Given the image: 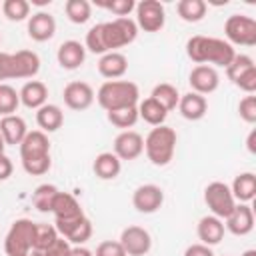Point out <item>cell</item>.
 I'll use <instances>...</instances> for the list:
<instances>
[{
	"label": "cell",
	"mask_w": 256,
	"mask_h": 256,
	"mask_svg": "<svg viewBox=\"0 0 256 256\" xmlns=\"http://www.w3.org/2000/svg\"><path fill=\"white\" fill-rule=\"evenodd\" d=\"M238 116L246 124H254L256 122V96L254 94H246L238 102Z\"/></svg>",
	"instance_id": "cell-40"
},
{
	"label": "cell",
	"mask_w": 256,
	"mask_h": 256,
	"mask_svg": "<svg viewBox=\"0 0 256 256\" xmlns=\"http://www.w3.org/2000/svg\"><path fill=\"white\" fill-rule=\"evenodd\" d=\"M16 256H32V254H30V252H28V254H16Z\"/></svg>",
	"instance_id": "cell-51"
},
{
	"label": "cell",
	"mask_w": 256,
	"mask_h": 256,
	"mask_svg": "<svg viewBox=\"0 0 256 256\" xmlns=\"http://www.w3.org/2000/svg\"><path fill=\"white\" fill-rule=\"evenodd\" d=\"M224 228L234 236H248L254 228V212L248 204H236L230 216L224 220Z\"/></svg>",
	"instance_id": "cell-17"
},
{
	"label": "cell",
	"mask_w": 256,
	"mask_h": 256,
	"mask_svg": "<svg viewBox=\"0 0 256 256\" xmlns=\"http://www.w3.org/2000/svg\"><path fill=\"white\" fill-rule=\"evenodd\" d=\"M226 42L230 46H254L256 44V20L246 14H232L224 22Z\"/></svg>",
	"instance_id": "cell-6"
},
{
	"label": "cell",
	"mask_w": 256,
	"mask_h": 256,
	"mask_svg": "<svg viewBox=\"0 0 256 256\" xmlns=\"http://www.w3.org/2000/svg\"><path fill=\"white\" fill-rule=\"evenodd\" d=\"M68 256H94V252L88 250L86 246H72L70 252H68Z\"/></svg>",
	"instance_id": "cell-47"
},
{
	"label": "cell",
	"mask_w": 256,
	"mask_h": 256,
	"mask_svg": "<svg viewBox=\"0 0 256 256\" xmlns=\"http://www.w3.org/2000/svg\"><path fill=\"white\" fill-rule=\"evenodd\" d=\"M206 2L204 0H180L176 4V12L178 16L184 20V22H190V24H196L200 22L204 16H206Z\"/></svg>",
	"instance_id": "cell-31"
},
{
	"label": "cell",
	"mask_w": 256,
	"mask_h": 256,
	"mask_svg": "<svg viewBox=\"0 0 256 256\" xmlns=\"http://www.w3.org/2000/svg\"><path fill=\"white\" fill-rule=\"evenodd\" d=\"M18 96H20V104H24L30 110H38L48 100V86L40 80H28L18 90Z\"/></svg>",
	"instance_id": "cell-24"
},
{
	"label": "cell",
	"mask_w": 256,
	"mask_h": 256,
	"mask_svg": "<svg viewBox=\"0 0 256 256\" xmlns=\"http://www.w3.org/2000/svg\"><path fill=\"white\" fill-rule=\"evenodd\" d=\"M164 204V190L158 184H140L132 192V206L140 214H154Z\"/></svg>",
	"instance_id": "cell-11"
},
{
	"label": "cell",
	"mask_w": 256,
	"mask_h": 256,
	"mask_svg": "<svg viewBox=\"0 0 256 256\" xmlns=\"http://www.w3.org/2000/svg\"><path fill=\"white\" fill-rule=\"evenodd\" d=\"M112 152L122 160H136L144 152V138L136 130H122L112 144Z\"/></svg>",
	"instance_id": "cell-14"
},
{
	"label": "cell",
	"mask_w": 256,
	"mask_h": 256,
	"mask_svg": "<svg viewBox=\"0 0 256 256\" xmlns=\"http://www.w3.org/2000/svg\"><path fill=\"white\" fill-rule=\"evenodd\" d=\"M18 106H20V96H18L16 88L2 82L0 84V116L16 114Z\"/></svg>",
	"instance_id": "cell-36"
},
{
	"label": "cell",
	"mask_w": 256,
	"mask_h": 256,
	"mask_svg": "<svg viewBox=\"0 0 256 256\" xmlns=\"http://www.w3.org/2000/svg\"><path fill=\"white\" fill-rule=\"evenodd\" d=\"M232 84L238 86L240 90H244L246 94H254V92H256V66L250 68V70H246V72H244L242 76H238Z\"/></svg>",
	"instance_id": "cell-43"
},
{
	"label": "cell",
	"mask_w": 256,
	"mask_h": 256,
	"mask_svg": "<svg viewBox=\"0 0 256 256\" xmlns=\"http://www.w3.org/2000/svg\"><path fill=\"white\" fill-rule=\"evenodd\" d=\"M178 112L182 114V118L190 120V122H196V120H202L208 112V102H206V96H200L196 92H186V94H180V100H178Z\"/></svg>",
	"instance_id": "cell-21"
},
{
	"label": "cell",
	"mask_w": 256,
	"mask_h": 256,
	"mask_svg": "<svg viewBox=\"0 0 256 256\" xmlns=\"http://www.w3.org/2000/svg\"><path fill=\"white\" fill-rule=\"evenodd\" d=\"M56 194H58V188L54 184H40L32 192V204H34V208H38L40 212H50Z\"/></svg>",
	"instance_id": "cell-35"
},
{
	"label": "cell",
	"mask_w": 256,
	"mask_h": 256,
	"mask_svg": "<svg viewBox=\"0 0 256 256\" xmlns=\"http://www.w3.org/2000/svg\"><path fill=\"white\" fill-rule=\"evenodd\" d=\"M136 26L144 32H158L166 24V10L164 4L158 0H142L136 4Z\"/></svg>",
	"instance_id": "cell-8"
},
{
	"label": "cell",
	"mask_w": 256,
	"mask_h": 256,
	"mask_svg": "<svg viewBox=\"0 0 256 256\" xmlns=\"http://www.w3.org/2000/svg\"><path fill=\"white\" fill-rule=\"evenodd\" d=\"M62 98H64V104H66L70 110L82 112V110H86V108L92 106L96 94H94V88H92L88 82L74 80V82H68V84L64 86Z\"/></svg>",
	"instance_id": "cell-10"
},
{
	"label": "cell",
	"mask_w": 256,
	"mask_h": 256,
	"mask_svg": "<svg viewBox=\"0 0 256 256\" xmlns=\"http://www.w3.org/2000/svg\"><path fill=\"white\" fill-rule=\"evenodd\" d=\"M138 118H142L146 124H150V126H162L164 122H166V116H168V112L154 100V98H144V100H140L138 102Z\"/></svg>",
	"instance_id": "cell-29"
},
{
	"label": "cell",
	"mask_w": 256,
	"mask_h": 256,
	"mask_svg": "<svg viewBox=\"0 0 256 256\" xmlns=\"http://www.w3.org/2000/svg\"><path fill=\"white\" fill-rule=\"evenodd\" d=\"M4 80H14V60L10 52H0V84Z\"/></svg>",
	"instance_id": "cell-44"
},
{
	"label": "cell",
	"mask_w": 256,
	"mask_h": 256,
	"mask_svg": "<svg viewBox=\"0 0 256 256\" xmlns=\"http://www.w3.org/2000/svg\"><path fill=\"white\" fill-rule=\"evenodd\" d=\"M184 256H216V254L212 252L210 246L198 242V244H190V246L184 250Z\"/></svg>",
	"instance_id": "cell-45"
},
{
	"label": "cell",
	"mask_w": 256,
	"mask_h": 256,
	"mask_svg": "<svg viewBox=\"0 0 256 256\" xmlns=\"http://www.w3.org/2000/svg\"><path fill=\"white\" fill-rule=\"evenodd\" d=\"M58 234L68 240L72 246H84L90 238H92V222L90 218L84 214L76 220H70V222H62V224H54Z\"/></svg>",
	"instance_id": "cell-15"
},
{
	"label": "cell",
	"mask_w": 256,
	"mask_h": 256,
	"mask_svg": "<svg viewBox=\"0 0 256 256\" xmlns=\"http://www.w3.org/2000/svg\"><path fill=\"white\" fill-rule=\"evenodd\" d=\"M36 124L44 134L56 132L64 124V112L58 104H44L42 108L36 110Z\"/></svg>",
	"instance_id": "cell-27"
},
{
	"label": "cell",
	"mask_w": 256,
	"mask_h": 256,
	"mask_svg": "<svg viewBox=\"0 0 256 256\" xmlns=\"http://www.w3.org/2000/svg\"><path fill=\"white\" fill-rule=\"evenodd\" d=\"M246 150H248L250 154H256V130H254V128L250 130V134H248V138H246Z\"/></svg>",
	"instance_id": "cell-48"
},
{
	"label": "cell",
	"mask_w": 256,
	"mask_h": 256,
	"mask_svg": "<svg viewBox=\"0 0 256 256\" xmlns=\"http://www.w3.org/2000/svg\"><path fill=\"white\" fill-rule=\"evenodd\" d=\"M64 12L72 24H86L92 16V4L88 0H66Z\"/></svg>",
	"instance_id": "cell-32"
},
{
	"label": "cell",
	"mask_w": 256,
	"mask_h": 256,
	"mask_svg": "<svg viewBox=\"0 0 256 256\" xmlns=\"http://www.w3.org/2000/svg\"><path fill=\"white\" fill-rule=\"evenodd\" d=\"M230 192L234 196V200L238 204H248L254 200L256 196V174L254 172H240L232 184H230Z\"/></svg>",
	"instance_id": "cell-26"
},
{
	"label": "cell",
	"mask_w": 256,
	"mask_h": 256,
	"mask_svg": "<svg viewBox=\"0 0 256 256\" xmlns=\"http://www.w3.org/2000/svg\"><path fill=\"white\" fill-rule=\"evenodd\" d=\"M34 236H36V222L30 218H18L12 222L4 236V252L8 256L16 254H28L34 248Z\"/></svg>",
	"instance_id": "cell-5"
},
{
	"label": "cell",
	"mask_w": 256,
	"mask_h": 256,
	"mask_svg": "<svg viewBox=\"0 0 256 256\" xmlns=\"http://www.w3.org/2000/svg\"><path fill=\"white\" fill-rule=\"evenodd\" d=\"M138 36L136 22L128 18H114L110 22L94 24L84 38V48L92 54H106V52H118V48H124L132 44Z\"/></svg>",
	"instance_id": "cell-1"
},
{
	"label": "cell",
	"mask_w": 256,
	"mask_h": 256,
	"mask_svg": "<svg viewBox=\"0 0 256 256\" xmlns=\"http://www.w3.org/2000/svg\"><path fill=\"white\" fill-rule=\"evenodd\" d=\"M118 242L128 256H146L152 248V236L142 226H126Z\"/></svg>",
	"instance_id": "cell-9"
},
{
	"label": "cell",
	"mask_w": 256,
	"mask_h": 256,
	"mask_svg": "<svg viewBox=\"0 0 256 256\" xmlns=\"http://www.w3.org/2000/svg\"><path fill=\"white\" fill-rule=\"evenodd\" d=\"M100 8H106L108 12H112L118 18H128V14L132 10H136V2L134 0H108V2H96Z\"/></svg>",
	"instance_id": "cell-39"
},
{
	"label": "cell",
	"mask_w": 256,
	"mask_h": 256,
	"mask_svg": "<svg viewBox=\"0 0 256 256\" xmlns=\"http://www.w3.org/2000/svg\"><path fill=\"white\" fill-rule=\"evenodd\" d=\"M106 118L112 126L120 128V130H130L140 118H138V108L132 106V108H120V110H112V112H106Z\"/></svg>",
	"instance_id": "cell-34"
},
{
	"label": "cell",
	"mask_w": 256,
	"mask_h": 256,
	"mask_svg": "<svg viewBox=\"0 0 256 256\" xmlns=\"http://www.w3.org/2000/svg\"><path fill=\"white\" fill-rule=\"evenodd\" d=\"M56 34V20L50 12L38 10L28 18V36L34 42H48Z\"/></svg>",
	"instance_id": "cell-18"
},
{
	"label": "cell",
	"mask_w": 256,
	"mask_h": 256,
	"mask_svg": "<svg viewBox=\"0 0 256 256\" xmlns=\"http://www.w3.org/2000/svg\"><path fill=\"white\" fill-rule=\"evenodd\" d=\"M14 78H34L40 72V56L32 50H18L12 54Z\"/></svg>",
	"instance_id": "cell-25"
},
{
	"label": "cell",
	"mask_w": 256,
	"mask_h": 256,
	"mask_svg": "<svg viewBox=\"0 0 256 256\" xmlns=\"http://www.w3.org/2000/svg\"><path fill=\"white\" fill-rule=\"evenodd\" d=\"M12 172H14V164H12V160H10L6 154H0V182L8 180V178L12 176Z\"/></svg>",
	"instance_id": "cell-46"
},
{
	"label": "cell",
	"mask_w": 256,
	"mask_h": 256,
	"mask_svg": "<svg viewBox=\"0 0 256 256\" xmlns=\"http://www.w3.org/2000/svg\"><path fill=\"white\" fill-rule=\"evenodd\" d=\"M96 102L106 112L132 108L140 102V90L132 80H106L96 92Z\"/></svg>",
	"instance_id": "cell-3"
},
{
	"label": "cell",
	"mask_w": 256,
	"mask_h": 256,
	"mask_svg": "<svg viewBox=\"0 0 256 256\" xmlns=\"http://www.w3.org/2000/svg\"><path fill=\"white\" fill-rule=\"evenodd\" d=\"M2 14L10 22H22L30 18V2L28 0H4L0 4Z\"/></svg>",
	"instance_id": "cell-33"
},
{
	"label": "cell",
	"mask_w": 256,
	"mask_h": 256,
	"mask_svg": "<svg viewBox=\"0 0 256 256\" xmlns=\"http://www.w3.org/2000/svg\"><path fill=\"white\" fill-rule=\"evenodd\" d=\"M150 98H154L166 112H172L176 106H178V100H180V92L176 86L168 84V82H162V84H156L152 88V94Z\"/></svg>",
	"instance_id": "cell-30"
},
{
	"label": "cell",
	"mask_w": 256,
	"mask_h": 256,
	"mask_svg": "<svg viewBox=\"0 0 256 256\" xmlns=\"http://www.w3.org/2000/svg\"><path fill=\"white\" fill-rule=\"evenodd\" d=\"M70 248H72V244L60 236V238H58L54 244H50L48 248H42V250H32L30 254H32V256H68Z\"/></svg>",
	"instance_id": "cell-41"
},
{
	"label": "cell",
	"mask_w": 256,
	"mask_h": 256,
	"mask_svg": "<svg viewBox=\"0 0 256 256\" xmlns=\"http://www.w3.org/2000/svg\"><path fill=\"white\" fill-rule=\"evenodd\" d=\"M92 170L100 180H114L122 170V162L114 152H100L92 162Z\"/></svg>",
	"instance_id": "cell-28"
},
{
	"label": "cell",
	"mask_w": 256,
	"mask_h": 256,
	"mask_svg": "<svg viewBox=\"0 0 256 256\" xmlns=\"http://www.w3.org/2000/svg\"><path fill=\"white\" fill-rule=\"evenodd\" d=\"M204 202H206L210 214L220 220H226L230 216V212L234 210V206L238 204L230 192V186L220 180H214L204 188Z\"/></svg>",
	"instance_id": "cell-7"
},
{
	"label": "cell",
	"mask_w": 256,
	"mask_h": 256,
	"mask_svg": "<svg viewBox=\"0 0 256 256\" xmlns=\"http://www.w3.org/2000/svg\"><path fill=\"white\" fill-rule=\"evenodd\" d=\"M20 160H38V158H48L50 156V140L48 134L42 130H28L24 140L20 142Z\"/></svg>",
	"instance_id": "cell-13"
},
{
	"label": "cell",
	"mask_w": 256,
	"mask_h": 256,
	"mask_svg": "<svg viewBox=\"0 0 256 256\" xmlns=\"http://www.w3.org/2000/svg\"><path fill=\"white\" fill-rule=\"evenodd\" d=\"M4 148H6V144H4V138L0 134V154H4Z\"/></svg>",
	"instance_id": "cell-50"
},
{
	"label": "cell",
	"mask_w": 256,
	"mask_h": 256,
	"mask_svg": "<svg viewBox=\"0 0 256 256\" xmlns=\"http://www.w3.org/2000/svg\"><path fill=\"white\" fill-rule=\"evenodd\" d=\"M176 130L162 124V126H154L148 136L144 138V152L146 158L154 164V166H166L170 164V160L174 158V150H176Z\"/></svg>",
	"instance_id": "cell-4"
},
{
	"label": "cell",
	"mask_w": 256,
	"mask_h": 256,
	"mask_svg": "<svg viewBox=\"0 0 256 256\" xmlns=\"http://www.w3.org/2000/svg\"><path fill=\"white\" fill-rule=\"evenodd\" d=\"M240 256H256V250H254V248H248V250H244Z\"/></svg>",
	"instance_id": "cell-49"
},
{
	"label": "cell",
	"mask_w": 256,
	"mask_h": 256,
	"mask_svg": "<svg viewBox=\"0 0 256 256\" xmlns=\"http://www.w3.org/2000/svg\"><path fill=\"white\" fill-rule=\"evenodd\" d=\"M0 134H2L6 146H20V142L28 134L26 120L22 116H18V114L2 116L0 118Z\"/></svg>",
	"instance_id": "cell-22"
},
{
	"label": "cell",
	"mask_w": 256,
	"mask_h": 256,
	"mask_svg": "<svg viewBox=\"0 0 256 256\" xmlns=\"http://www.w3.org/2000/svg\"><path fill=\"white\" fill-rule=\"evenodd\" d=\"M224 232H226V228H224V220H220V218H216V216H212V214L202 216V218L198 220L196 234H198L200 244H206V246L212 248V246H216V244L222 242Z\"/></svg>",
	"instance_id": "cell-20"
},
{
	"label": "cell",
	"mask_w": 256,
	"mask_h": 256,
	"mask_svg": "<svg viewBox=\"0 0 256 256\" xmlns=\"http://www.w3.org/2000/svg\"><path fill=\"white\" fill-rule=\"evenodd\" d=\"M254 66H256V64H254V60H252L248 54H236V56L232 58V62H230L224 70H226L228 80L234 82L238 76H242L246 70H250V68H254Z\"/></svg>",
	"instance_id": "cell-38"
},
{
	"label": "cell",
	"mask_w": 256,
	"mask_h": 256,
	"mask_svg": "<svg viewBox=\"0 0 256 256\" xmlns=\"http://www.w3.org/2000/svg\"><path fill=\"white\" fill-rule=\"evenodd\" d=\"M56 60L64 70H76L86 60V48L78 40H66L56 50Z\"/></svg>",
	"instance_id": "cell-19"
},
{
	"label": "cell",
	"mask_w": 256,
	"mask_h": 256,
	"mask_svg": "<svg viewBox=\"0 0 256 256\" xmlns=\"http://www.w3.org/2000/svg\"><path fill=\"white\" fill-rule=\"evenodd\" d=\"M188 84H190L192 92H196L200 96H206V94H212L214 90H218V86H220V74H218V70L214 66L200 64V66H194L190 70Z\"/></svg>",
	"instance_id": "cell-12"
},
{
	"label": "cell",
	"mask_w": 256,
	"mask_h": 256,
	"mask_svg": "<svg viewBox=\"0 0 256 256\" xmlns=\"http://www.w3.org/2000/svg\"><path fill=\"white\" fill-rule=\"evenodd\" d=\"M94 256H128L118 240H104L96 246Z\"/></svg>",
	"instance_id": "cell-42"
},
{
	"label": "cell",
	"mask_w": 256,
	"mask_h": 256,
	"mask_svg": "<svg viewBox=\"0 0 256 256\" xmlns=\"http://www.w3.org/2000/svg\"><path fill=\"white\" fill-rule=\"evenodd\" d=\"M50 212L54 214V224L70 222V220H76V218L84 216V210H82L80 202L70 192H62V190H58Z\"/></svg>",
	"instance_id": "cell-16"
},
{
	"label": "cell",
	"mask_w": 256,
	"mask_h": 256,
	"mask_svg": "<svg viewBox=\"0 0 256 256\" xmlns=\"http://www.w3.org/2000/svg\"><path fill=\"white\" fill-rule=\"evenodd\" d=\"M58 238H60V234H58V230H56L54 224H38L36 222V236H34V248L32 250L48 248Z\"/></svg>",
	"instance_id": "cell-37"
},
{
	"label": "cell",
	"mask_w": 256,
	"mask_h": 256,
	"mask_svg": "<svg viewBox=\"0 0 256 256\" xmlns=\"http://www.w3.org/2000/svg\"><path fill=\"white\" fill-rule=\"evenodd\" d=\"M128 70V58L122 52H106L98 60V72L100 76L108 80H120Z\"/></svg>",
	"instance_id": "cell-23"
},
{
	"label": "cell",
	"mask_w": 256,
	"mask_h": 256,
	"mask_svg": "<svg viewBox=\"0 0 256 256\" xmlns=\"http://www.w3.org/2000/svg\"><path fill=\"white\" fill-rule=\"evenodd\" d=\"M186 54H188V58L196 66L208 64V66H214V68L216 66L226 68L232 62V58L236 56V50H234V46H230L222 38L196 34V36L188 38V42H186Z\"/></svg>",
	"instance_id": "cell-2"
}]
</instances>
